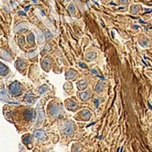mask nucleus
<instances>
[{
    "mask_svg": "<svg viewBox=\"0 0 152 152\" xmlns=\"http://www.w3.org/2000/svg\"><path fill=\"white\" fill-rule=\"evenodd\" d=\"M9 91L12 96H19L22 92V87L18 82H13L9 88Z\"/></svg>",
    "mask_w": 152,
    "mask_h": 152,
    "instance_id": "f257e3e1",
    "label": "nucleus"
},
{
    "mask_svg": "<svg viewBox=\"0 0 152 152\" xmlns=\"http://www.w3.org/2000/svg\"><path fill=\"white\" fill-rule=\"evenodd\" d=\"M63 132L64 134H66V135H72L74 132L75 130V126L73 123L72 122H66V123L63 124Z\"/></svg>",
    "mask_w": 152,
    "mask_h": 152,
    "instance_id": "f03ea898",
    "label": "nucleus"
},
{
    "mask_svg": "<svg viewBox=\"0 0 152 152\" xmlns=\"http://www.w3.org/2000/svg\"><path fill=\"white\" fill-rule=\"evenodd\" d=\"M50 111L51 115L53 116H54V117H57V116H59V115H61L62 113V107H60L58 104H54V105H53L50 108Z\"/></svg>",
    "mask_w": 152,
    "mask_h": 152,
    "instance_id": "7ed1b4c3",
    "label": "nucleus"
},
{
    "mask_svg": "<svg viewBox=\"0 0 152 152\" xmlns=\"http://www.w3.org/2000/svg\"><path fill=\"white\" fill-rule=\"evenodd\" d=\"M37 124H39L41 123L44 119V114H43V111L42 110L41 107H40V105L37 106Z\"/></svg>",
    "mask_w": 152,
    "mask_h": 152,
    "instance_id": "20e7f679",
    "label": "nucleus"
},
{
    "mask_svg": "<svg viewBox=\"0 0 152 152\" xmlns=\"http://www.w3.org/2000/svg\"><path fill=\"white\" fill-rule=\"evenodd\" d=\"M24 100H25V101L28 103H30V104H32V103L34 102V95L31 94V91L28 92V93H26V94H25V97H24Z\"/></svg>",
    "mask_w": 152,
    "mask_h": 152,
    "instance_id": "39448f33",
    "label": "nucleus"
},
{
    "mask_svg": "<svg viewBox=\"0 0 152 152\" xmlns=\"http://www.w3.org/2000/svg\"><path fill=\"white\" fill-rule=\"evenodd\" d=\"M34 135L35 137H37V138H39V139H44L46 137V135H45V132L43 131H42V130H37V131L34 132Z\"/></svg>",
    "mask_w": 152,
    "mask_h": 152,
    "instance_id": "423d86ee",
    "label": "nucleus"
},
{
    "mask_svg": "<svg viewBox=\"0 0 152 152\" xmlns=\"http://www.w3.org/2000/svg\"><path fill=\"white\" fill-rule=\"evenodd\" d=\"M34 115V112L32 110H28L24 113V117L26 118L27 119H28V120L33 119Z\"/></svg>",
    "mask_w": 152,
    "mask_h": 152,
    "instance_id": "0eeeda50",
    "label": "nucleus"
},
{
    "mask_svg": "<svg viewBox=\"0 0 152 152\" xmlns=\"http://www.w3.org/2000/svg\"><path fill=\"white\" fill-rule=\"evenodd\" d=\"M81 116L85 119H88L91 117V114L90 111L87 110H84L81 111Z\"/></svg>",
    "mask_w": 152,
    "mask_h": 152,
    "instance_id": "6e6552de",
    "label": "nucleus"
},
{
    "mask_svg": "<svg viewBox=\"0 0 152 152\" xmlns=\"http://www.w3.org/2000/svg\"><path fill=\"white\" fill-rule=\"evenodd\" d=\"M8 72H9V70H8L7 67L2 65V63H0V75H5L8 73Z\"/></svg>",
    "mask_w": 152,
    "mask_h": 152,
    "instance_id": "1a4fd4ad",
    "label": "nucleus"
},
{
    "mask_svg": "<svg viewBox=\"0 0 152 152\" xmlns=\"http://www.w3.org/2000/svg\"><path fill=\"white\" fill-rule=\"evenodd\" d=\"M67 107L69 110H73L77 107V104L75 102H73L72 100H69V103L67 104Z\"/></svg>",
    "mask_w": 152,
    "mask_h": 152,
    "instance_id": "9d476101",
    "label": "nucleus"
},
{
    "mask_svg": "<svg viewBox=\"0 0 152 152\" xmlns=\"http://www.w3.org/2000/svg\"><path fill=\"white\" fill-rule=\"evenodd\" d=\"M78 87L79 90H85L87 88V83L85 81H80L78 83Z\"/></svg>",
    "mask_w": 152,
    "mask_h": 152,
    "instance_id": "9b49d317",
    "label": "nucleus"
},
{
    "mask_svg": "<svg viewBox=\"0 0 152 152\" xmlns=\"http://www.w3.org/2000/svg\"><path fill=\"white\" fill-rule=\"evenodd\" d=\"M103 90H104V85H103L101 82H99V83L96 85V87H95V91L97 92H98V93H100V92L102 91Z\"/></svg>",
    "mask_w": 152,
    "mask_h": 152,
    "instance_id": "f8f14e48",
    "label": "nucleus"
},
{
    "mask_svg": "<svg viewBox=\"0 0 152 152\" xmlns=\"http://www.w3.org/2000/svg\"><path fill=\"white\" fill-rule=\"evenodd\" d=\"M75 75H76L75 72L74 71L68 72L66 74V78H67V79H72V78H73L75 76Z\"/></svg>",
    "mask_w": 152,
    "mask_h": 152,
    "instance_id": "ddd939ff",
    "label": "nucleus"
},
{
    "mask_svg": "<svg viewBox=\"0 0 152 152\" xmlns=\"http://www.w3.org/2000/svg\"><path fill=\"white\" fill-rule=\"evenodd\" d=\"M42 64H43L42 66H43V69H47L50 65V60L49 59H47V58H46V59H43Z\"/></svg>",
    "mask_w": 152,
    "mask_h": 152,
    "instance_id": "4468645a",
    "label": "nucleus"
},
{
    "mask_svg": "<svg viewBox=\"0 0 152 152\" xmlns=\"http://www.w3.org/2000/svg\"><path fill=\"white\" fill-rule=\"evenodd\" d=\"M80 97H81V98L83 100H87L90 97V94H89L88 92H82L81 94V95H80Z\"/></svg>",
    "mask_w": 152,
    "mask_h": 152,
    "instance_id": "2eb2a0df",
    "label": "nucleus"
},
{
    "mask_svg": "<svg viewBox=\"0 0 152 152\" xmlns=\"http://www.w3.org/2000/svg\"><path fill=\"white\" fill-rule=\"evenodd\" d=\"M47 90H48V87L46 85H43L39 88V93H40V94H43L45 93Z\"/></svg>",
    "mask_w": 152,
    "mask_h": 152,
    "instance_id": "dca6fc26",
    "label": "nucleus"
},
{
    "mask_svg": "<svg viewBox=\"0 0 152 152\" xmlns=\"http://www.w3.org/2000/svg\"><path fill=\"white\" fill-rule=\"evenodd\" d=\"M28 42L29 43H34V34H30L28 36Z\"/></svg>",
    "mask_w": 152,
    "mask_h": 152,
    "instance_id": "f3484780",
    "label": "nucleus"
},
{
    "mask_svg": "<svg viewBox=\"0 0 152 152\" xmlns=\"http://www.w3.org/2000/svg\"><path fill=\"white\" fill-rule=\"evenodd\" d=\"M28 28V26H27L25 24H18V25H17V26H16L15 31H19V30L24 29V28Z\"/></svg>",
    "mask_w": 152,
    "mask_h": 152,
    "instance_id": "a211bd4d",
    "label": "nucleus"
},
{
    "mask_svg": "<svg viewBox=\"0 0 152 152\" xmlns=\"http://www.w3.org/2000/svg\"><path fill=\"white\" fill-rule=\"evenodd\" d=\"M95 56H96V54H95L94 53H93V52L89 53L87 55L88 59H89V60H93V59L95 58Z\"/></svg>",
    "mask_w": 152,
    "mask_h": 152,
    "instance_id": "6ab92c4d",
    "label": "nucleus"
},
{
    "mask_svg": "<svg viewBox=\"0 0 152 152\" xmlns=\"http://www.w3.org/2000/svg\"><path fill=\"white\" fill-rule=\"evenodd\" d=\"M25 66V62L23 60H18L17 62V67L18 69H21V68H23Z\"/></svg>",
    "mask_w": 152,
    "mask_h": 152,
    "instance_id": "aec40b11",
    "label": "nucleus"
},
{
    "mask_svg": "<svg viewBox=\"0 0 152 152\" xmlns=\"http://www.w3.org/2000/svg\"><path fill=\"white\" fill-rule=\"evenodd\" d=\"M31 141H32V138H31L30 135H28V136L25 137V138H24L23 142H24V144H28V143H31Z\"/></svg>",
    "mask_w": 152,
    "mask_h": 152,
    "instance_id": "412c9836",
    "label": "nucleus"
},
{
    "mask_svg": "<svg viewBox=\"0 0 152 152\" xmlns=\"http://www.w3.org/2000/svg\"><path fill=\"white\" fill-rule=\"evenodd\" d=\"M37 35H38V39H39V42H40V43H43V40H44V37H43V34H42L41 31L38 32Z\"/></svg>",
    "mask_w": 152,
    "mask_h": 152,
    "instance_id": "4be33fe9",
    "label": "nucleus"
},
{
    "mask_svg": "<svg viewBox=\"0 0 152 152\" xmlns=\"http://www.w3.org/2000/svg\"><path fill=\"white\" fill-rule=\"evenodd\" d=\"M19 44H20V45H24V38H23V37L20 38V40H19Z\"/></svg>",
    "mask_w": 152,
    "mask_h": 152,
    "instance_id": "5701e85b",
    "label": "nucleus"
},
{
    "mask_svg": "<svg viewBox=\"0 0 152 152\" xmlns=\"http://www.w3.org/2000/svg\"><path fill=\"white\" fill-rule=\"evenodd\" d=\"M69 12H72H72H74L75 8H74V6H73V5H71V6H69Z\"/></svg>",
    "mask_w": 152,
    "mask_h": 152,
    "instance_id": "b1692460",
    "label": "nucleus"
},
{
    "mask_svg": "<svg viewBox=\"0 0 152 152\" xmlns=\"http://www.w3.org/2000/svg\"><path fill=\"white\" fill-rule=\"evenodd\" d=\"M79 66H81V67L84 68V69H85V68H87V66L85 64V63H84V62H80V63H79Z\"/></svg>",
    "mask_w": 152,
    "mask_h": 152,
    "instance_id": "393cba45",
    "label": "nucleus"
},
{
    "mask_svg": "<svg viewBox=\"0 0 152 152\" xmlns=\"http://www.w3.org/2000/svg\"><path fill=\"white\" fill-rule=\"evenodd\" d=\"M94 104H95V107H96V108H97V107H98L99 100H94Z\"/></svg>",
    "mask_w": 152,
    "mask_h": 152,
    "instance_id": "a878e982",
    "label": "nucleus"
},
{
    "mask_svg": "<svg viewBox=\"0 0 152 152\" xmlns=\"http://www.w3.org/2000/svg\"><path fill=\"white\" fill-rule=\"evenodd\" d=\"M91 72H92V73H94V74H95V75H96L99 76L98 73H97V72L96 71V70H95V69H92V70H91Z\"/></svg>",
    "mask_w": 152,
    "mask_h": 152,
    "instance_id": "bb28decb",
    "label": "nucleus"
},
{
    "mask_svg": "<svg viewBox=\"0 0 152 152\" xmlns=\"http://www.w3.org/2000/svg\"><path fill=\"white\" fill-rule=\"evenodd\" d=\"M47 38H49V37H52V34H50V32H49V31H47Z\"/></svg>",
    "mask_w": 152,
    "mask_h": 152,
    "instance_id": "cd10ccee",
    "label": "nucleus"
},
{
    "mask_svg": "<svg viewBox=\"0 0 152 152\" xmlns=\"http://www.w3.org/2000/svg\"><path fill=\"white\" fill-rule=\"evenodd\" d=\"M19 14H21V15H25V14H24V12H19Z\"/></svg>",
    "mask_w": 152,
    "mask_h": 152,
    "instance_id": "c85d7f7f",
    "label": "nucleus"
}]
</instances>
